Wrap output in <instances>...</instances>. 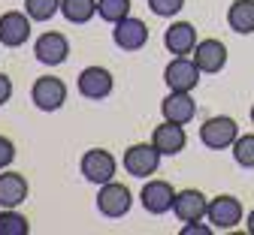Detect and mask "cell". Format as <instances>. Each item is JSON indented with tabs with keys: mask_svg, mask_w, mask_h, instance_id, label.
I'll return each mask as SVG.
<instances>
[{
	"mask_svg": "<svg viewBox=\"0 0 254 235\" xmlns=\"http://www.w3.org/2000/svg\"><path fill=\"white\" fill-rule=\"evenodd\" d=\"M239 139V127L230 115H212L200 124V142L209 151H227Z\"/></svg>",
	"mask_w": 254,
	"mask_h": 235,
	"instance_id": "cell-1",
	"label": "cell"
},
{
	"mask_svg": "<svg viewBox=\"0 0 254 235\" xmlns=\"http://www.w3.org/2000/svg\"><path fill=\"white\" fill-rule=\"evenodd\" d=\"M161 151H157L154 142H136L124 151L121 157V166H124V172L127 175H133V178H148L157 172V166H161Z\"/></svg>",
	"mask_w": 254,
	"mask_h": 235,
	"instance_id": "cell-2",
	"label": "cell"
},
{
	"mask_svg": "<svg viewBox=\"0 0 254 235\" xmlns=\"http://www.w3.org/2000/svg\"><path fill=\"white\" fill-rule=\"evenodd\" d=\"M206 220H209L218 232H227V229H236V226L245 220V208H242V202H239L236 196L221 193V196H212V199H209Z\"/></svg>",
	"mask_w": 254,
	"mask_h": 235,
	"instance_id": "cell-3",
	"label": "cell"
},
{
	"mask_svg": "<svg viewBox=\"0 0 254 235\" xmlns=\"http://www.w3.org/2000/svg\"><path fill=\"white\" fill-rule=\"evenodd\" d=\"M130 208H133V193L127 190L121 181L112 178V181L100 184V190H97V211H100L103 217L118 220V217H124Z\"/></svg>",
	"mask_w": 254,
	"mask_h": 235,
	"instance_id": "cell-4",
	"label": "cell"
},
{
	"mask_svg": "<svg viewBox=\"0 0 254 235\" xmlns=\"http://www.w3.org/2000/svg\"><path fill=\"white\" fill-rule=\"evenodd\" d=\"M79 169H82V175L91 181V184H106V181H112L115 178V172H118V163H115V157L106 151V148H88L85 154H82V160H79Z\"/></svg>",
	"mask_w": 254,
	"mask_h": 235,
	"instance_id": "cell-5",
	"label": "cell"
},
{
	"mask_svg": "<svg viewBox=\"0 0 254 235\" xmlns=\"http://www.w3.org/2000/svg\"><path fill=\"white\" fill-rule=\"evenodd\" d=\"M200 76H203L200 66L188 54H179L164 66V82H167L170 91H194L200 85Z\"/></svg>",
	"mask_w": 254,
	"mask_h": 235,
	"instance_id": "cell-6",
	"label": "cell"
},
{
	"mask_svg": "<svg viewBox=\"0 0 254 235\" xmlns=\"http://www.w3.org/2000/svg\"><path fill=\"white\" fill-rule=\"evenodd\" d=\"M30 99H34V106L40 112H58L67 103V85L55 76H40L30 88Z\"/></svg>",
	"mask_w": 254,
	"mask_h": 235,
	"instance_id": "cell-7",
	"label": "cell"
},
{
	"mask_svg": "<svg viewBox=\"0 0 254 235\" xmlns=\"http://www.w3.org/2000/svg\"><path fill=\"white\" fill-rule=\"evenodd\" d=\"M112 43L121 51H139L148 43V24L136 15H127L118 24H112Z\"/></svg>",
	"mask_w": 254,
	"mask_h": 235,
	"instance_id": "cell-8",
	"label": "cell"
},
{
	"mask_svg": "<svg viewBox=\"0 0 254 235\" xmlns=\"http://www.w3.org/2000/svg\"><path fill=\"white\" fill-rule=\"evenodd\" d=\"M34 57L40 63H46V66H61L70 57V40L64 37V33H58V30H46L34 43Z\"/></svg>",
	"mask_w": 254,
	"mask_h": 235,
	"instance_id": "cell-9",
	"label": "cell"
},
{
	"mask_svg": "<svg viewBox=\"0 0 254 235\" xmlns=\"http://www.w3.org/2000/svg\"><path fill=\"white\" fill-rule=\"evenodd\" d=\"M190 57H194V63L200 66L203 76H215L227 66V46L215 40V37H206L197 43V48L190 51Z\"/></svg>",
	"mask_w": 254,
	"mask_h": 235,
	"instance_id": "cell-10",
	"label": "cell"
},
{
	"mask_svg": "<svg viewBox=\"0 0 254 235\" xmlns=\"http://www.w3.org/2000/svg\"><path fill=\"white\" fill-rule=\"evenodd\" d=\"M76 88L85 99H106L115 88V79L106 66H85L76 79Z\"/></svg>",
	"mask_w": 254,
	"mask_h": 235,
	"instance_id": "cell-11",
	"label": "cell"
},
{
	"mask_svg": "<svg viewBox=\"0 0 254 235\" xmlns=\"http://www.w3.org/2000/svg\"><path fill=\"white\" fill-rule=\"evenodd\" d=\"M139 199H142V208H145L148 214L161 217V214L173 211V202H176V190H173V184H170V181L151 178V181H145V187H142Z\"/></svg>",
	"mask_w": 254,
	"mask_h": 235,
	"instance_id": "cell-12",
	"label": "cell"
},
{
	"mask_svg": "<svg viewBox=\"0 0 254 235\" xmlns=\"http://www.w3.org/2000/svg\"><path fill=\"white\" fill-rule=\"evenodd\" d=\"M161 115L164 121H173V124H190L197 118V103L190 91H170L164 99H161Z\"/></svg>",
	"mask_w": 254,
	"mask_h": 235,
	"instance_id": "cell-13",
	"label": "cell"
},
{
	"mask_svg": "<svg viewBox=\"0 0 254 235\" xmlns=\"http://www.w3.org/2000/svg\"><path fill=\"white\" fill-rule=\"evenodd\" d=\"M30 40V15L27 12H3L0 15V46L18 48Z\"/></svg>",
	"mask_w": 254,
	"mask_h": 235,
	"instance_id": "cell-14",
	"label": "cell"
},
{
	"mask_svg": "<svg viewBox=\"0 0 254 235\" xmlns=\"http://www.w3.org/2000/svg\"><path fill=\"white\" fill-rule=\"evenodd\" d=\"M197 27L190 24V21H173L167 30H164V46H167V51L173 54V57H179V54H190L197 48Z\"/></svg>",
	"mask_w": 254,
	"mask_h": 235,
	"instance_id": "cell-15",
	"label": "cell"
},
{
	"mask_svg": "<svg viewBox=\"0 0 254 235\" xmlns=\"http://www.w3.org/2000/svg\"><path fill=\"white\" fill-rule=\"evenodd\" d=\"M151 142L157 145V151H161L164 157H176V154H182L185 145H188V133H185L182 124L164 121V124H157V127H154Z\"/></svg>",
	"mask_w": 254,
	"mask_h": 235,
	"instance_id": "cell-16",
	"label": "cell"
},
{
	"mask_svg": "<svg viewBox=\"0 0 254 235\" xmlns=\"http://www.w3.org/2000/svg\"><path fill=\"white\" fill-rule=\"evenodd\" d=\"M206 208H209V199L194 190V187H188V190H179L176 193V202H173V211L182 223H190V220H203L206 217Z\"/></svg>",
	"mask_w": 254,
	"mask_h": 235,
	"instance_id": "cell-17",
	"label": "cell"
},
{
	"mask_svg": "<svg viewBox=\"0 0 254 235\" xmlns=\"http://www.w3.org/2000/svg\"><path fill=\"white\" fill-rule=\"evenodd\" d=\"M27 178L21 172H9L3 169L0 175V208H18L24 199H27Z\"/></svg>",
	"mask_w": 254,
	"mask_h": 235,
	"instance_id": "cell-18",
	"label": "cell"
},
{
	"mask_svg": "<svg viewBox=\"0 0 254 235\" xmlns=\"http://www.w3.org/2000/svg\"><path fill=\"white\" fill-rule=\"evenodd\" d=\"M227 24L242 37L254 33V0H233L227 9Z\"/></svg>",
	"mask_w": 254,
	"mask_h": 235,
	"instance_id": "cell-19",
	"label": "cell"
},
{
	"mask_svg": "<svg viewBox=\"0 0 254 235\" xmlns=\"http://www.w3.org/2000/svg\"><path fill=\"white\" fill-rule=\"evenodd\" d=\"M61 15L70 24H88L97 15V0H61Z\"/></svg>",
	"mask_w": 254,
	"mask_h": 235,
	"instance_id": "cell-20",
	"label": "cell"
},
{
	"mask_svg": "<svg viewBox=\"0 0 254 235\" xmlns=\"http://www.w3.org/2000/svg\"><path fill=\"white\" fill-rule=\"evenodd\" d=\"M30 220L18 208H3L0 211V235H27Z\"/></svg>",
	"mask_w": 254,
	"mask_h": 235,
	"instance_id": "cell-21",
	"label": "cell"
},
{
	"mask_svg": "<svg viewBox=\"0 0 254 235\" xmlns=\"http://www.w3.org/2000/svg\"><path fill=\"white\" fill-rule=\"evenodd\" d=\"M130 0H97V15L109 24H118L121 18L130 15Z\"/></svg>",
	"mask_w": 254,
	"mask_h": 235,
	"instance_id": "cell-22",
	"label": "cell"
},
{
	"mask_svg": "<svg viewBox=\"0 0 254 235\" xmlns=\"http://www.w3.org/2000/svg\"><path fill=\"white\" fill-rule=\"evenodd\" d=\"M233 160L236 166H242V169H254V133H239V139L233 142Z\"/></svg>",
	"mask_w": 254,
	"mask_h": 235,
	"instance_id": "cell-23",
	"label": "cell"
},
{
	"mask_svg": "<svg viewBox=\"0 0 254 235\" xmlns=\"http://www.w3.org/2000/svg\"><path fill=\"white\" fill-rule=\"evenodd\" d=\"M24 12L30 21H49L55 12H61V0H24Z\"/></svg>",
	"mask_w": 254,
	"mask_h": 235,
	"instance_id": "cell-24",
	"label": "cell"
},
{
	"mask_svg": "<svg viewBox=\"0 0 254 235\" xmlns=\"http://www.w3.org/2000/svg\"><path fill=\"white\" fill-rule=\"evenodd\" d=\"M148 9L161 18H176L185 9V0H148Z\"/></svg>",
	"mask_w": 254,
	"mask_h": 235,
	"instance_id": "cell-25",
	"label": "cell"
},
{
	"mask_svg": "<svg viewBox=\"0 0 254 235\" xmlns=\"http://www.w3.org/2000/svg\"><path fill=\"white\" fill-rule=\"evenodd\" d=\"M12 160H15V142L9 136H0V172L9 169Z\"/></svg>",
	"mask_w": 254,
	"mask_h": 235,
	"instance_id": "cell-26",
	"label": "cell"
},
{
	"mask_svg": "<svg viewBox=\"0 0 254 235\" xmlns=\"http://www.w3.org/2000/svg\"><path fill=\"white\" fill-rule=\"evenodd\" d=\"M212 232H215V226L212 223H200V220H190V223L182 226V235H212Z\"/></svg>",
	"mask_w": 254,
	"mask_h": 235,
	"instance_id": "cell-27",
	"label": "cell"
},
{
	"mask_svg": "<svg viewBox=\"0 0 254 235\" xmlns=\"http://www.w3.org/2000/svg\"><path fill=\"white\" fill-rule=\"evenodd\" d=\"M9 96H12V79L6 73H0V106L9 103Z\"/></svg>",
	"mask_w": 254,
	"mask_h": 235,
	"instance_id": "cell-28",
	"label": "cell"
},
{
	"mask_svg": "<svg viewBox=\"0 0 254 235\" xmlns=\"http://www.w3.org/2000/svg\"><path fill=\"white\" fill-rule=\"evenodd\" d=\"M245 229H248V235H254V208H251L248 217H245Z\"/></svg>",
	"mask_w": 254,
	"mask_h": 235,
	"instance_id": "cell-29",
	"label": "cell"
},
{
	"mask_svg": "<svg viewBox=\"0 0 254 235\" xmlns=\"http://www.w3.org/2000/svg\"><path fill=\"white\" fill-rule=\"evenodd\" d=\"M251 124H254V106H251Z\"/></svg>",
	"mask_w": 254,
	"mask_h": 235,
	"instance_id": "cell-30",
	"label": "cell"
}]
</instances>
